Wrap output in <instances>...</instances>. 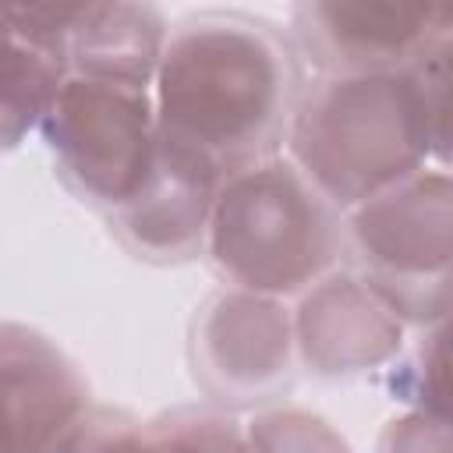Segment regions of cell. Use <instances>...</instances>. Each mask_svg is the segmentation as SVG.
I'll return each mask as SVG.
<instances>
[{
	"instance_id": "cell-1",
	"label": "cell",
	"mask_w": 453,
	"mask_h": 453,
	"mask_svg": "<svg viewBox=\"0 0 453 453\" xmlns=\"http://www.w3.org/2000/svg\"><path fill=\"white\" fill-rule=\"evenodd\" d=\"M308 67L269 18L248 11H191L170 25L156 74L163 159L230 180L283 156Z\"/></svg>"
},
{
	"instance_id": "cell-2",
	"label": "cell",
	"mask_w": 453,
	"mask_h": 453,
	"mask_svg": "<svg viewBox=\"0 0 453 453\" xmlns=\"http://www.w3.org/2000/svg\"><path fill=\"white\" fill-rule=\"evenodd\" d=\"M283 152L340 212L428 170L432 134L414 67L311 74Z\"/></svg>"
},
{
	"instance_id": "cell-3",
	"label": "cell",
	"mask_w": 453,
	"mask_h": 453,
	"mask_svg": "<svg viewBox=\"0 0 453 453\" xmlns=\"http://www.w3.org/2000/svg\"><path fill=\"white\" fill-rule=\"evenodd\" d=\"M223 287L301 297L343 262V212L283 152L223 180L205 244Z\"/></svg>"
},
{
	"instance_id": "cell-4",
	"label": "cell",
	"mask_w": 453,
	"mask_h": 453,
	"mask_svg": "<svg viewBox=\"0 0 453 453\" xmlns=\"http://www.w3.org/2000/svg\"><path fill=\"white\" fill-rule=\"evenodd\" d=\"M343 262L407 329L453 311V170H421L343 212Z\"/></svg>"
},
{
	"instance_id": "cell-5",
	"label": "cell",
	"mask_w": 453,
	"mask_h": 453,
	"mask_svg": "<svg viewBox=\"0 0 453 453\" xmlns=\"http://www.w3.org/2000/svg\"><path fill=\"white\" fill-rule=\"evenodd\" d=\"M57 180L103 219L138 202L163 163L152 88L71 78L39 127Z\"/></svg>"
},
{
	"instance_id": "cell-6",
	"label": "cell",
	"mask_w": 453,
	"mask_h": 453,
	"mask_svg": "<svg viewBox=\"0 0 453 453\" xmlns=\"http://www.w3.org/2000/svg\"><path fill=\"white\" fill-rule=\"evenodd\" d=\"M188 357L205 403L262 407L294 382V311L276 297L223 287L198 308Z\"/></svg>"
},
{
	"instance_id": "cell-7",
	"label": "cell",
	"mask_w": 453,
	"mask_h": 453,
	"mask_svg": "<svg viewBox=\"0 0 453 453\" xmlns=\"http://www.w3.org/2000/svg\"><path fill=\"white\" fill-rule=\"evenodd\" d=\"M308 78L407 71L453 35V4L304 0L287 25Z\"/></svg>"
},
{
	"instance_id": "cell-8",
	"label": "cell",
	"mask_w": 453,
	"mask_h": 453,
	"mask_svg": "<svg viewBox=\"0 0 453 453\" xmlns=\"http://www.w3.org/2000/svg\"><path fill=\"white\" fill-rule=\"evenodd\" d=\"M7 7L64 50L71 78L156 88V74L170 39V21L156 4L42 0Z\"/></svg>"
},
{
	"instance_id": "cell-9",
	"label": "cell",
	"mask_w": 453,
	"mask_h": 453,
	"mask_svg": "<svg viewBox=\"0 0 453 453\" xmlns=\"http://www.w3.org/2000/svg\"><path fill=\"white\" fill-rule=\"evenodd\" d=\"M407 322L354 273L336 269L294 308L297 361L319 379H354L403 354Z\"/></svg>"
},
{
	"instance_id": "cell-10",
	"label": "cell",
	"mask_w": 453,
	"mask_h": 453,
	"mask_svg": "<svg viewBox=\"0 0 453 453\" xmlns=\"http://www.w3.org/2000/svg\"><path fill=\"white\" fill-rule=\"evenodd\" d=\"M0 375L7 411V453H53L96 407L78 361L42 329L4 322Z\"/></svg>"
},
{
	"instance_id": "cell-11",
	"label": "cell",
	"mask_w": 453,
	"mask_h": 453,
	"mask_svg": "<svg viewBox=\"0 0 453 453\" xmlns=\"http://www.w3.org/2000/svg\"><path fill=\"white\" fill-rule=\"evenodd\" d=\"M219 188V180L163 159L152 188L127 209L113 212L106 226L131 258L149 265H184L205 258Z\"/></svg>"
},
{
	"instance_id": "cell-12",
	"label": "cell",
	"mask_w": 453,
	"mask_h": 453,
	"mask_svg": "<svg viewBox=\"0 0 453 453\" xmlns=\"http://www.w3.org/2000/svg\"><path fill=\"white\" fill-rule=\"evenodd\" d=\"M4 25V149L14 152L42 127L57 96L71 81L64 50L25 25L11 7H0Z\"/></svg>"
},
{
	"instance_id": "cell-13",
	"label": "cell",
	"mask_w": 453,
	"mask_h": 453,
	"mask_svg": "<svg viewBox=\"0 0 453 453\" xmlns=\"http://www.w3.org/2000/svg\"><path fill=\"white\" fill-rule=\"evenodd\" d=\"M393 400L453 421V311L418 329V340L386 368Z\"/></svg>"
},
{
	"instance_id": "cell-14",
	"label": "cell",
	"mask_w": 453,
	"mask_h": 453,
	"mask_svg": "<svg viewBox=\"0 0 453 453\" xmlns=\"http://www.w3.org/2000/svg\"><path fill=\"white\" fill-rule=\"evenodd\" d=\"M134 453H251L248 425L212 403H180L142 418Z\"/></svg>"
},
{
	"instance_id": "cell-15",
	"label": "cell",
	"mask_w": 453,
	"mask_h": 453,
	"mask_svg": "<svg viewBox=\"0 0 453 453\" xmlns=\"http://www.w3.org/2000/svg\"><path fill=\"white\" fill-rule=\"evenodd\" d=\"M251 453H350L347 439L319 414L301 407L258 411L248 421Z\"/></svg>"
},
{
	"instance_id": "cell-16",
	"label": "cell",
	"mask_w": 453,
	"mask_h": 453,
	"mask_svg": "<svg viewBox=\"0 0 453 453\" xmlns=\"http://www.w3.org/2000/svg\"><path fill=\"white\" fill-rule=\"evenodd\" d=\"M414 74L425 92L432 163H439V170H453V35L425 53L414 64Z\"/></svg>"
},
{
	"instance_id": "cell-17",
	"label": "cell",
	"mask_w": 453,
	"mask_h": 453,
	"mask_svg": "<svg viewBox=\"0 0 453 453\" xmlns=\"http://www.w3.org/2000/svg\"><path fill=\"white\" fill-rule=\"evenodd\" d=\"M142 418L124 407L96 403L53 453H134Z\"/></svg>"
},
{
	"instance_id": "cell-18",
	"label": "cell",
	"mask_w": 453,
	"mask_h": 453,
	"mask_svg": "<svg viewBox=\"0 0 453 453\" xmlns=\"http://www.w3.org/2000/svg\"><path fill=\"white\" fill-rule=\"evenodd\" d=\"M379 453H453V421L403 411L379 435Z\"/></svg>"
}]
</instances>
